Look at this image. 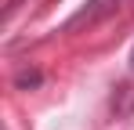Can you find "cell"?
<instances>
[{
  "label": "cell",
  "instance_id": "6da1fadb",
  "mask_svg": "<svg viewBox=\"0 0 134 130\" xmlns=\"http://www.w3.org/2000/svg\"><path fill=\"white\" fill-rule=\"evenodd\" d=\"M112 7H116L112 0H91L87 7L80 11V15H72V18L65 22V33H72V29H80V25H94L98 18H105V15H109Z\"/></svg>",
  "mask_w": 134,
  "mask_h": 130
},
{
  "label": "cell",
  "instance_id": "7a4b0ae2",
  "mask_svg": "<svg viewBox=\"0 0 134 130\" xmlns=\"http://www.w3.org/2000/svg\"><path fill=\"white\" fill-rule=\"evenodd\" d=\"M40 83H44V72H40V69H22V72L15 76V87H18V90H36Z\"/></svg>",
  "mask_w": 134,
  "mask_h": 130
},
{
  "label": "cell",
  "instance_id": "3957f363",
  "mask_svg": "<svg viewBox=\"0 0 134 130\" xmlns=\"http://www.w3.org/2000/svg\"><path fill=\"white\" fill-rule=\"evenodd\" d=\"M131 72H134V47H131Z\"/></svg>",
  "mask_w": 134,
  "mask_h": 130
}]
</instances>
